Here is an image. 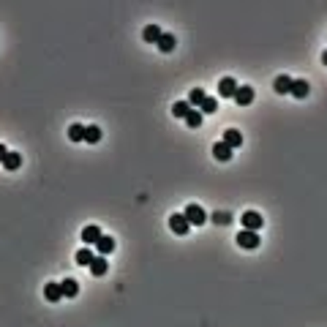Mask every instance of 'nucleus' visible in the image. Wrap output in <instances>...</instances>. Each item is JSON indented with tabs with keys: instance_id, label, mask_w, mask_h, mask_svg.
<instances>
[{
	"instance_id": "7ed1b4c3",
	"label": "nucleus",
	"mask_w": 327,
	"mask_h": 327,
	"mask_svg": "<svg viewBox=\"0 0 327 327\" xmlns=\"http://www.w3.org/2000/svg\"><path fill=\"white\" fill-rule=\"evenodd\" d=\"M169 229H172L174 235H180V237H183V235H188V232L194 229V226L188 224V218H185L183 213H174L172 218H169Z\"/></svg>"
},
{
	"instance_id": "6ab92c4d",
	"label": "nucleus",
	"mask_w": 327,
	"mask_h": 327,
	"mask_svg": "<svg viewBox=\"0 0 327 327\" xmlns=\"http://www.w3.org/2000/svg\"><path fill=\"white\" fill-rule=\"evenodd\" d=\"M191 109H194V107H191L188 101H174L172 115H174V118H180V120H185V118H188V112H191Z\"/></svg>"
},
{
	"instance_id": "f03ea898",
	"label": "nucleus",
	"mask_w": 327,
	"mask_h": 327,
	"mask_svg": "<svg viewBox=\"0 0 327 327\" xmlns=\"http://www.w3.org/2000/svg\"><path fill=\"white\" fill-rule=\"evenodd\" d=\"M183 215H185V218H188V224H191V226H202L204 221H207V213H204V207H199V204H196V202L185 204Z\"/></svg>"
},
{
	"instance_id": "aec40b11",
	"label": "nucleus",
	"mask_w": 327,
	"mask_h": 327,
	"mask_svg": "<svg viewBox=\"0 0 327 327\" xmlns=\"http://www.w3.org/2000/svg\"><path fill=\"white\" fill-rule=\"evenodd\" d=\"M85 128L87 126H82V123L68 126V139H71V142H85Z\"/></svg>"
},
{
	"instance_id": "20e7f679",
	"label": "nucleus",
	"mask_w": 327,
	"mask_h": 327,
	"mask_svg": "<svg viewBox=\"0 0 327 327\" xmlns=\"http://www.w3.org/2000/svg\"><path fill=\"white\" fill-rule=\"evenodd\" d=\"M240 221H243V229H254V232H259L262 226H265V218H262V213H256V210H245Z\"/></svg>"
},
{
	"instance_id": "f8f14e48",
	"label": "nucleus",
	"mask_w": 327,
	"mask_h": 327,
	"mask_svg": "<svg viewBox=\"0 0 327 327\" xmlns=\"http://www.w3.org/2000/svg\"><path fill=\"white\" fill-rule=\"evenodd\" d=\"M221 139H224V142L229 145L232 150L243 148V134L237 131V128H226V131H224V137H221Z\"/></svg>"
},
{
	"instance_id": "a211bd4d",
	"label": "nucleus",
	"mask_w": 327,
	"mask_h": 327,
	"mask_svg": "<svg viewBox=\"0 0 327 327\" xmlns=\"http://www.w3.org/2000/svg\"><path fill=\"white\" fill-rule=\"evenodd\" d=\"M161 33H164V30H161L159 25H148V27H145V30H142V38L148 41V44H159Z\"/></svg>"
},
{
	"instance_id": "6e6552de",
	"label": "nucleus",
	"mask_w": 327,
	"mask_h": 327,
	"mask_svg": "<svg viewBox=\"0 0 327 327\" xmlns=\"http://www.w3.org/2000/svg\"><path fill=\"white\" fill-rule=\"evenodd\" d=\"M254 96L256 93H254V87L251 85H240L237 87V93H235V101L240 104V107H248V104H254Z\"/></svg>"
},
{
	"instance_id": "0eeeda50",
	"label": "nucleus",
	"mask_w": 327,
	"mask_h": 327,
	"mask_svg": "<svg viewBox=\"0 0 327 327\" xmlns=\"http://www.w3.org/2000/svg\"><path fill=\"white\" fill-rule=\"evenodd\" d=\"M292 85H295V77L281 74V77H276V82H273V90H276L278 96H286V93H292Z\"/></svg>"
},
{
	"instance_id": "5701e85b",
	"label": "nucleus",
	"mask_w": 327,
	"mask_h": 327,
	"mask_svg": "<svg viewBox=\"0 0 327 327\" xmlns=\"http://www.w3.org/2000/svg\"><path fill=\"white\" fill-rule=\"evenodd\" d=\"M85 142L87 145H98L101 142V128L98 126H87L85 128Z\"/></svg>"
},
{
	"instance_id": "412c9836",
	"label": "nucleus",
	"mask_w": 327,
	"mask_h": 327,
	"mask_svg": "<svg viewBox=\"0 0 327 327\" xmlns=\"http://www.w3.org/2000/svg\"><path fill=\"white\" fill-rule=\"evenodd\" d=\"M215 109H218V98L204 96V98H202V104H199V112H202V115H213Z\"/></svg>"
},
{
	"instance_id": "bb28decb",
	"label": "nucleus",
	"mask_w": 327,
	"mask_h": 327,
	"mask_svg": "<svg viewBox=\"0 0 327 327\" xmlns=\"http://www.w3.org/2000/svg\"><path fill=\"white\" fill-rule=\"evenodd\" d=\"M5 156H8V148H5L3 142H0V164H3V159H5Z\"/></svg>"
},
{
	"instance_id": "2eb2a0df",
	"label": "nucleus",
	"mask_w": 327,
	"mask_h": 327,
	"mask_svg": "<svg viewBox=\"0 0 327 327\" xmlns=\"http://www.w3.org/2000/svg\"><path fill=\"white\" fill-rule=\"evenodd\" d=\"M19 166H22V153H14V150H8V156L3 159V169H5V172H16Z\"/></svg>"
},
{
	"instance_id": "f3484780",
	"label": "nucleus",
	"mask_w": 327,
	"mask_h": 327,
	"mask_svg": "<svg viewBox=\"0 0 327 327\" xmlns=\"http://www.w3.org/2000/svg\"><path fill=\"white\" fill-rule=\"evenodd\" d=\"M174 46H177V38H174V33H161V38H159V49L166 55V52H172Z\"/></svg>"
},
{
	"instance_id": "393cba45",
	"label": "nucleus",
	"mask_w": 327,
	"mask_h": 327,
	"mask_svg": "<svg viewBox=\"0 0 327 327\" xmlns=\"http://www.w3.org/2000/svg\"><path fill=\"white\" fill-rule=\"evenodd\" d=\"M204 96H207V93H204V90H202V87H194V90H191V93H188V98H185V101H188V104H191V107H199V104H202V98H204Z\"/></svg>"
},
{
	"instance_id": "b1692460",
	"label": "nucleus",
	"mask_w": 327,
	"mask_h": 327,
	"mask_svg": "<svg viewBox=\"0 0 327 327\" xmlns=\"http://www.w3.org/2000/svg\"><path fill=\"white\" fill-rule=\"evenodd\" d=\"M202 120H204V115L199 112V109H191L188 118H185V126H188V128H199Z\"/></svg>"
},
{
	"instance_id": "f257e3e1",
	"label": "nucleus",
	"mask_w": 327,
	"mask_h": 327,
	"mask_svg": "<svg viewBox=\"0 0 327 327\" xmlns=\"http://www.w3.org/2000/svg\"><path fill=\"white\" fill-rule=\"evenodd\" d=\"M259 243H262L259 232H254V229H240L237 232V245H240L243 251H256Z\"/></svg>"
},
{
	"instance_id": "cd10ccee",
	"label": "nucleus",
	"mask_w": 327,
	"mask_h": 327,
	"mask_svg": "<svg viewBox=\"0 0 327 327\" xmlns=\"http://www.w3.org/2000/svg\"><path fill=\"white\" fill-rule=\"evenodd\" d=\"M322 63H325V66H327V49L322 52Z\"/></svg>"
},
{
	"instance_id": "39448f33",
	"label": "nucleus",
	"mask_w": 327,
	"mask_h": 327,
	"mask_svg": "<svg viewBox=\"0 0 327 327\" xmlns=\"http://www.w3.org/2000/svg\"><path fill=\"white\" fill-rule=\"evenodd\" d=\"M237 87H240V85H237L235 77H224V79L218 82V96H221V98H235Z\"/></svg>"
},
{
	"instance_id": "1a4fd4ad",
	"label": "nucleus",
	"mask_w": 327,
	"mask_h": 327,
	"mask_svg": "<svg viewBox=\"0 0 327 327\" xmlns=\"http://www.w3.org/2000/svg\"><path fill=\"white\" fill-rule=\"evenodd\" d=\"M232 153H235V150L229 148V145L224 142V139H221V142H215L213 145V156H215V161H232Z\"/></svg>"
},
{
	"instance_id": "ddd939ff",
	"label": "nucleus",
	"mask_w": 327,
	"mask_h": 327,
	"mask_svg": "<svg viewBox=\"0 0 327 327\" xmlns=\"http://www.w3.org/2000/svg\"><path fill=\"white\" fill-rule=\"evenodd\" d=\"M96 259V251L90 248V245H85V248H79L77 251V256H74V262L77 265H82V267H90V262Z\"/></svg>"
},
{
	"instance_id": "4be33fe9",
	"label": "nucleus",
	"mask_w": 327,
	"mask_h": 327,
	"mask_svg": "<svg viewBox=\"0 0 327 327\" xmlns=\"http://www.w3.org/2000/svg\"><path fill=\"white\" fill-rule=\"evenodd\" d=\"M60 286H63V295H66V297H77L79 295V284L74 281V278H63Z\"/></svg>"
},
{
	"instance_id": "423d86ee",
	"label": "nucleus",
	"mask_w": 327,
	"mask_h": 327,
	"mask_svg": "<svg viewBox=\"0 0 327 327\" xmlns=\"http://www.w3.org/2000/svg\"><path fill=\"white\" fill-rule=\"evenodd\" d=\"M101 226H96V224H87L85 229H82V243L85 245H96L98 240H101Z\"/></svg>"
},
{
	"instance_id": "4468645a",
	"label": "nucleus",
	"mask_w": 327,
	"mask_h": 327,
	"mask_svg": "<svg viewBox=\"0 0 327 327\" xmlns=\"http://www.w3.org/2000/svg\"><path fill=\"white\" fill-rule=\"evenodd\" d=\"M308 93H311V85H308L306 79H295L289 96H292V98H300V101H303V98H308Z\"/></svg>"
},
{
	"instance_id": "a878e982",
	"label": "nucleus",
	"mask_w": 327,
	"mask_h": 327,
	"mask_svg": "<svg viewBox=\"0 0 327 327\" xmlns=\"http://www.w3.org/2000/svg\"><path fill=\"white\" fill-rule=\"evenodd\" d=\"M213 224H229V213H213Z\"/></svg>"
},
{
	"instance_id": "dca6fc26",
	"label": "nucleus",
	"mask_w": 327,
	"mask_h": 327,
	"mask_svg": "<svg viewBox=\"0 0 327 327\" xmlns=\"http://www.w3.org/2000/svg\"><path fill=\"white\" fill-rule=\"evenodd\" d=\"M115 251V237H109V235H101V240L96 243V254H101V256H109Z\"/></svg>"
},
{
	"instance_id": "9d476101",
	"label": "nucleus",
	"mask_w": 327,
	"mask_h": 327,
	"mask_svg": "<svg viewBox=\"0 0 327 327\" xmlns=\"http://www.w3.org/2000/svg\"><path fill=\"white\" fill-rule=\"evenodd\" d=\"M44 297H46V300H49V303H60V300H63V297H66V295H63V286H60V284L49 281V284L44 286Z\"/></svg>"
},
{
	"instance_id": "9b49d317",
	"label": "nucleus",
	"mask_w": 327,
	"mask_h": 327,
	"mask_svg": "<svg viewBox=\"0 0 327 327\" xmlns=\"http://www.w3.org/2000/svg\"><path fill=\"white\" fill-rule=\"evenodd\" d=\"M107 270H109V262H107V256L96 254V259L90 262V273H93L96 278H101V276H107Z\"/></svg>"
}]
</instances>
